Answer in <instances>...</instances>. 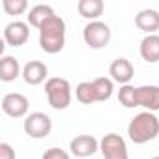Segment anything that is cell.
Returning a JSON list of instances; mask_svg holds the SVG:
<instances>
[{"mask_svg": "<svg viewBox=\"0 0 159 159\" xmlns=\"http://www.w3.org/2000/svg\"><path fill=\"white\" fill-rule=\"evenodd\" d=\"M66 45V21L60 15H52L39 28V47L47 54H56Z\"/></svg>", "mask_w": 159, "mask_h": 159, "instance_id": "6da1fadb", "label": "cell"}, {"mask_svg": "<svg viewBox=\"0 0 159 159\" xmlns=\"http://www.w3.org/2000/svg\"><path fill=\"white\" fill-rule=\"evenodd\" d=\"M127 135L129 140L135 144H146L153 139H157L159 135V118L155 116V112L144 111L139 112L127 125Z\"/></svg>", "mask_w": 159, "mask_h": 159, "instance_id": "7a4b0ae2", "label": "cell"}, {"mask_svg": "<svg viewBox=\"0 0 159 159\" xmlns=\"http://www.w3.org/2000/svg\"><path fill=\"white\" fill-rule=\"evenodd\" d=\"M45 94H47V101L54 111H66L71 105L73 99V92H71V84L67 79L62 77H51L45 83Z\"/></svg>", "mask_w": 159, "mask_h": 159, "instance_id": "3957f363", "label": "cell"}, {"mask_svg": "<svg viewBox=\"0 0 159 159\" xmlns=\"http://www.w3.org/2000/svg\"><path fill=\"white\" fill-rule=\"evenodd\" d=\"M112 38L111 26L103 21H92L83 28V39L90 49H105Z\"/></svg>", "mask_w": 159, "mask_h": 159, "instance_id": "277c9868", "label": "cell"}, {"mask_svg": "<svg viewBox=\"0 0 159 159\" xmlns=\"http://www.w3.org/2000/svg\"><path fill=\"white\" fill-rule=\"evenodd\" d=\"M23 129L30 139H45L52 131V120L45 112H30L25 118Z\"/></svg>", "mask_w": 159, "mask_h": 159, "instance_id": "5b68a950", "label": "cell"}, {"mask_svg": "<svg viewBox=\"0 0 159 159\" xmlns=\"http://www.w3.org/2000/svg\"><path fill=\"white\" fill-rule=\"evenodd\" d=\"M99 152L103 153V159H129L127 144L118 133H107L99 140Z\"/></svg>", "mask_w": 159, "mask_h": 159, "instance_id": "8992f818", "label": "cell"}, {"mask_svg": "<svg viewBox=\"0 0 159 159\" xmlns=\"http://www.w3.org/2000/svg\"><path fill=\"white\" fill-rule=\"evenodd\" d=\"M28 109H30V101L25 94L19 92H10L2 98V111L4 114H8L10 118H23L28 116Z\"/></svg>", "mask_w": 159, "mask_h": 159, "instance_id": "52a82bcc", "label": "cell"}, {"mask_svg": "<svg viewBox=\"0 0 159 159\" xmlns=\"http://www.w3.org/2000/svg\"><path fill=\"white\" fill-rule=\"evenodd\" d=\"M30 38V25L23 21H13L4 26V41L10 47H21Z\"/></svg>", "mask_w": 159, "mask_h": 159, "instance_id": "ba28073f", "label": "cell"}, {"mask_svg": "<svg viewBox=\"0 0 159 159\" xmlns=\"http://www.w3.org/2000/svg\"><path fill=\"white\" fill-rule=\"evenodd\" d=\"M135 103L137 107H144L150 112L159 111V86L146 84L135 88Z\"/></svg>", "mask_w": 159, "mask_h": 159, "instance_id": "9c48e42d", "label": "cell"}, {"mask_svg": "<svg viewBox=\"0 0 159 159\" xmlns=\"http://www.w3.org/2000/svg\"><path fill=\"white\" fill-rule=\"evenodd\" d=\"M99 150V140L94 135H77L69 142V152L75 157H90Z\"/></svg>", "mask_w": 159, "mask_h": 159, "instance_id": "30bf717a", "label": "cell"}, {"mask_svg": "<svg viewBox=\"0 0 159 159\" xmlns=\"http://www.w3.org/2000/svg\"><path fill=\"white\" fill-rule=\"evenodd\" d=\"M109 75H111V79L114 83H118V84H129V81L135 77V67H133V64L127 60V58H116V60H112V64H111V67H109Z\"/></svg>", "mask_w": 159, "mask_h": 159, "instance_id": "8fae6325", "label": "cell"}, {"mask_svg": "<svg viewBox=\"0 0 159 159\" xmlns=\"http://www.w3.org/2000/svg\"><path fill=\"white\" fill-rule=\"evenodd\" d=\"M47 75H49V67L43 64V62H39V60H30V62H26L25 66H23V81L26 83V84H30V86H38V84H41L45 79H47Z\"/></svg>", "mask_w": 159, "mask_h": 159, "instance_id": "7c38bea8", "label": "cell"}, {"mask_svg": "<svg viewBox=\"0 0 159 159\" xmlns=\"http://www.w3.org/2000/svg\"><path fill=\"white\" fill-rule=\"evenodd\" d=\"M135 25L139 30H142L146 36L155 34L159 30V11L157 10H142L135 15Z\"/></svg>", "mask_w": 159, "mask_h": 159, "instance_id": "4fadbf2b", "label": "cell"}, {"mask_svg": "<svg viewBox=\"0 0 159 159\" xmlns=\"http://www.w3.org/2000/svg\"><path fill=\"white\" fill-rule=\"evenodd\" d=\"M21 75H23V67H21V64H19V60L15 56L4 54L0 58V81L11 83Z\"/></svg>", "mask_w": 159, "mask_h": 159, "instance_id": "5bb4252c", "label": "cell"}, {"mask_svg": "<svg viewBox=\"0 0 159 159\" xmlns=\"http://www.w3.org/2000/svg\"><path fill=\"white\" fill-rule=\"evenodd\" d=\"M140 56L144 62L148 64H155L159 62V34H150L140 41Z\"/></svg>", "mask_w": 159, "mask_h": 159, "instance_id": "9a60e30c", "label": "cell"}, {"mask_svg": "<svg viewBox=\"0 0 159 159\" xmlns=\"http://www.w3.org/2000/svg\"><path fill=\"white\" fill-rule=\"evenodd\" d=\"M103 10H105L103 0H79V4H77L79 15L88 19L90 23L99 21V17L103 15Z\"/></svg>", "mask_w": 159, "mask_h": 159, "instance_id": "2e32d148", "label": "cell"}, {"mask_svg": "<svg viewBox=\"0 0 159 159\" xmlns=\"http://www.w3.org/2000/svg\"><path fill=\"white\" fill-rule=\"evenodd\" d=\"M52 15H56V13H54V10H52L51 6H47V4H38V6L30 8V11H28V15H26V21H28L30 26H34V28L39 30V28L43 26V23L49 21Z\"/></svg>", "mask_w": 159, "mask_h": 159, "instance_id": "e0dca14e", "label": "cell"}, {"mask_svg": "<svg viewBox=\"0 0 159 159\" xmlns=\"http://www.w3.org/2000/svg\"><path fill=\"white\" fill-rule=\"evenodd\" d=\"M75 98L79 103L83 105H94V103H99L98 101V94H96V88L92 84V81H84V83H79L77 88H75Z\"/></svg>", "mask_w": 159, "mask_h": 159, "instance_id": "ac0fdd59", "label": "cell"}, {"mask_svg": "<svg viewBox=\"0 0 159 159\" xmlns=\"http://www.w3.org/2000/svg\"><path fill=\"white\" fill-rule=\"evenodd\" d=\"M94 88H96V94H98V101H109L112 98V92H114V81L111 77H98L92 81Z\"/></svg>", "mask_w": 159, "mask_h": 159, "instance_id": "d6986e66", "label": "cell"}, {"mask_svg": "<svg viewBox=\"0 0 159 159\" xmlns=\"http://www.w3.org/2000/svg\"><path fill=\"white\" fill-rule=\"evenodd\" d=\"M135 88L137 86H131V84L120 86V90H118V101H120L122 107H125V109H135L137 107V103H135Z\"/></svg>", "mask_w": 159, "mask_h": 159, "instance_id": "ffe728a7", "label": "cell"}, {"mask_svg": "<svg viewBox=\"0 0 159 159\" xmlns=\"http://www.w3.org/2000/svg\"><path fill=\"white\" fill-rule=\"evenodd\" d=\"M2 8L8 15H23L28 10L26 0H2Z\"/></svg>", "mask_w": 159, "mask_h": 159, "instance_id": "44dd1931", "label": "cell"}, {"mask_svg": "<svg viewBox=\"0 0 159 159\" xmlns=\"http://www.w3.org/2000/svg\"><path fill=\"white\" fill-rule=\"evenodd\" d=\"M41 159H71V157L62 148H49V150H45V153L41 155Z\"/></svg>", "mask_w": 159, "mask_h": 159, "instance_id": "7402d4cb", "label": "cell"}, {"mask_svg": "<svg viewBox=\"0 0 159 159\" xmlns=\"http://www.w3.org/2000/svg\"><path fill=\"white\" fill-rule=\"evenodd\" d=\"M0 159H15V150L8 142H0Z\"/></svg>", "mask_w": 159, "mask_h": 159, "instance_id": "603a6c76", "label": "cell"}, {"mask_svg": "<svg viewBox=\"0 0 159 159\" xmlns=\"http://www.w3.org/2000/svg\"><path fill=\"white\" fill-rule=\"evenodd\" d=\"M150 159H159V155H155V157H150Z\"/></svg>", "mask_w": 159, "mask_h": 159, "instance_id": "cb8c5ba5", "label": "cell"}]
</instances>
